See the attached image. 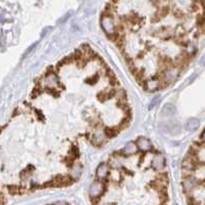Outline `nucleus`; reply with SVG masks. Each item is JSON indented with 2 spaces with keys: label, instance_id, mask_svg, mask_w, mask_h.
Wrapping results in <instances>:
<instances>
[{
  "label": "nucleus",
  "instance_id": "obj_1",
  "mask_svg": "<svg viewBox=\"0 0 205 205\" xmlns=\"http://www.w3.org/2000/svg\"><path fill=\"white\" fill-rule=\"evenodd\" d=\"M101 25L104 31L106 32L108 36H112L116 34V26L111 15H105L101 19Z\"/></svg>",
  "mask_w": 205,
  "mask_h": 205
},
{
  "label": "nucleus",
  "instance_id": "obj_2",
  "mask_svg": "<svg viewBox=\"0 0 205 205\" xmlns=\"http://www.w3.org/2000/svg\"><path fill=\"white\" fill-rule=\"evenodd\" d=\"M179 68H166L163 73V83L169 84L171 82H174L176 80L177 76H179Z\"/></svg>",
  "mask_w": 205,
  "mask_h": 205
},
{
  "label": "nucleus",
  "instance_id": "obj_3",
  "mask_svg": "<svg viewBox=\"0 0 205 205\" xmlns=\"http://www.w3.org/2000/svg\"><path fill=\"white\" fill-rule=\"evenodd\" d=\"M103 191H104L103 181H93L90 185V188H89V196H90L91 199H96V198H98L103 194Z\"/></svg>",
  "mask_w": 205,
  "mask_h": 205
},
{
  "label": "nucleus",
  "instance_id": "obj_4",
  "mask_svg": "<svg viewBox=\"0 0 205 205\" xmlns=\"http://www.w3.org/2000/svg\"><path fill=\"white\" fill-rule=\"evenodd\" d=\"M163 84L164 83L160 78H153V79H150L145 83V88L149 91H155L156 89L163 86Z\"/></svg>",
  "mask_w": 205,
  "mask_h": 205
},
{
  "label": "nucleus",
  "instance_id": "obj_5",
  "mask_svg": "<svg viewBox=\"0 0 205 205\" xmlns=\"http://www.w3.org/2000/svg\"><path fill=\"white\" fill-rule=\"evenodd\" d=\"M81 174H82V166H81V164L77 163V164L73 165L72 168H71L69 176H70V179H72V181H77V179L81 176Z\"/></svg>",
  "mask_w": 205,
  "mask_h": 205
},
{
  "label": "nucleus",
  "instance_id": "obj_6",
  "mask_svg": "<svg viewBox=\"0 0 205 205\" xmlns=\"http://www.w3.org/2000/svg\"><path fill=\"white\" fill-rule=\"evenodd\" d=\"M135 145H137V148H139L140 150H142V151H144V152L150 151L151 148H152L151 142H150L148 139L144 137H139V139H137V143Z\"/></svg>",
  "mask_w": 205,
  "mask_h": 205
},
{
  "label": "nucleus",
  "instance_id": "obj_7",
  "mask_svg": "<svg viewBox=\"0 0 205 205\" xmlns=\"http://www.w3.org/2000/svg\"><path fill=\"white\" fill-rule=\"evenodd\" d=\"M165 165V158L162 155L158 154V155L154 156L153 160H152V166L155 168L156 170H161Z\"/></svg>",
  "mask_w": 205,
  "mask_h": 205
},
{
  "label": "nucleus",
  "instance_id": "obj_8",
  "mask_svg": "<svg viewBox=\"0 0 205 205\" xmlns=\"http://www.w3.org/2000/svg\"><path fill=\"white\" fill-rule=\"evenodd\" d=\"M199 125H200L199 119H197V118H190V119H188V120L186 121L185 128H186V130H188V131H195V130L198 129Z\"/></svg>",
  "mask_w": 205,
  "mask_h": 205
},
{
  "label": "nucleus",
  "instance_id": "obj_9",
  "mask_svg": "<svg viewBox=\"0 0 205 205\" xmlns=\"http://www.w3.org/2000/svg\"><path fill=\"white\" fill-rule=\"evenodd\" d=\"M176 106L173 104H165L161 110V115L165 117H170L176 114Z\"/></svg>",
  "mask_w": 205,
  "mask_h": 205
},
{
  "label": "nucleus",
  "instance_id": "obj_10",
  "mask_svg": "<svg viewBox=\"0 0 205 205\" xmlns=\"http://www.w3.org/2000/svg\"><path fill=\"white\" fill-rule=\"evenodd\" d=\"M109 172H110L109 166L107 164H105V163H102L98 167V169H96V176L100 179H105L106 177L109 176Z\"/></svg>",
  "mask_w": 205,
  "mask_h": 205
},
{
  "label": "nucleus",
  "instance_id": "obj_11",
  "mask_svg": "<svg viewBox=\"0 0 205 205\" xmlns=\"http://www.w3.org/2000/svg\"><path fill=\"white\" fill-rule=\"evenodd\" d=\"M106 139H107V137H106L105 132L103 130H98L93 134V143L94 145H96V146H101V145L105 143Z\"/></svg>",
  "mask_w": 205,
  "mask_h": 205
},
{
  "label": "nucleus",
  "instance_id": "obj_12",
  "mask_svg": "<svg viewBox=\"0 0 205 205\" xmlns=\"http://www.w3.org/2000/svg\"><path fill=\"white\" fill-rule=\"evenodd\" d=\"M44 84L46 85L47 87H49V89H52L54 87H56L57 85V77L54 74L50 73L49 75H47L46 77H45Z\"/></svg>",
  "mask_w": 205,
  "mask_h": 205
},
{
  "label": "nucleus",
  "instance_id": "obj_13",
  "mask_svg": "<svg viewBox=\"0 0 205 205\" xmlns=\"http://www.w3.org/2000/svg\"><path fill=\"white\" fill-rule=\"evenodd\" d=\"M137 152V145H135L134 143H132V142L128 143V144L126 145V146L124 147V149H123V153L125 154V155H127V156L133 155V154H135Z\"/></svg>",
  "mask_w": 205,
  "mask_h": 205
},
{
  "label": "nucleus",
  "instance_id": "obj_14",
  "mask_svg": "<svg viewBox=\"0 0 205 205\" xmlns=\"http://www.w3.org/2000/svg\"><path fill=\"white\" fill-rule=\"evenodd\" d=\"M168 13V8L166 7V6H163V7H161L160 10H159L157 11V13L155 15V18L153 19V22H155V21H159L160 19H162L163 17H165Z\"/></svg>",
  "mask_w": 205,
  "mask_h": 205
},
{
  "label": "nucleus",
  "instance_id": "obj_15",
  "mask_svg": "<svg viewBox=\"0 0 205 205\" xmlns=\"http://www.w3.org/2000/svg\"><path fill=\"white\" fill-rule=\"evenodd\" d=\"M181 125L179 124H171V125L169 126V132L172 133V134H179V132H181Z\"/></svg>",
  "mask_w": 205,
  "mask_h": 205
},
{
  "label": "nucleus",
  "instance_id": "obj_16",
  "mask_svg": "<svg viewBox=\"0 0 205 205\" xmlns=\"http://www.w3.org/2000/svg\"><path fill=\"white\" fill-rule=\"evenodd\" d=\"M104 132H105L107 137H115V135H117V132H118V131L115 129L114 127H108V128H106Z\"/></svg>",
  "mask_w": 205,
  "mask_h": 205
},
{
  "label": "nucleus",
  "instance_id": "obj_17",
  "mask_svg": "<svg viewBox=\"0 0 205 205\" xmlns=\"http://www.w3.org/2000/svg\"><path fill=\"white\" fill-rule=\"evenodd\" d=\"M159 103H160V96H156L155 98H153V100H152L151 104H150L149 109H150V110H152L154 107H156V106H157Z\"/></svg>",
  "mask_w": 205,
  "mask_h": 205
},
{
  "label": "nucleus",
  "instance_id": "obj_18",
  "mask_svg": "<svg viewBox=\"0 0 205 205\" xmlns=\"http://www.w3.org/2000/svg\"><path fill=\"white\" fill-rule=\"evenodd\" d=\"M37 45H38V42H35V43H34V44H32L31 46H30V47L28 48V49L26 50V52H25V54H23V59H24V57H28L29 54H31V52L33 51L34 49H35V48H36V46H37Z\"/></svg>",
  "mask_w": 205,
  "mask_h": 205
},
{
  "label": "nucleus",
  "instance_id": "obj_19",
  "mask_svg": "<svg viewBox=\"0 0 205 205\" xmlns=\"http://www.w3.org/2000/svg\"><path fill=\"white\" fill-rule=\"evenodd\" d=\"M71 15H72V11H69V12H67L65 15H63L61 19L57 21V23H59V24H64V23H65L66 21L71 17Z\"/></svg>",
  "mask_w": 205,
  "mask_h": 205
},
{
  "label": "nucleus",
  "instance_id": "obj_20",
  "mask_svg": "<svg viewBox=\"0 0 205 205\" xmlns=\"http://www.w3.org/2000/svg\"><path fill=\"white\" fill-rule=\"evenodd\" d=\"M51 30H52V27H46V28H45V29L42 31V33H41V36H42V37H43V36H45L47 33H49V32L51 31Z\"/></svg>",
  "mask_w": 205,
  "mask_h": 205
},
{
  "label": "nucleus",
  "instance_id": "obj_21",
  "mask_svg": "<svg viewBox=\"0 0 205 205\" xmlns=\"http://www.w3.org/2000/svg\"><path fill=\"white\" fill-rule=\"evenodd\" d=\"M98 79V75H94V77H93L91 79H87L86 82H88V83H94V82H96V80Z\"/></svg>",
  "mask_w": 205,
  "mask_h": 205
},
{
  "label": "nucleus",
  "instance_id": "obj_22",
  "mask_svg": "<svg viewBox=\"0 0 205 205\" xmlns=\"http://www.w3.org/2000/svg\"><path fill=\"white\" fill-rule=\"evenodd\" d=\"M51 205H69L68 203H66V202H57V203H54V204H51Z\"/></svg>",
  "mask_w": 205,
  "mask_h": 205
},
{
  "label": "nucleus",
  "instance_id": "obj_23",
  "mask_svg": "<svg viewBox=\"0 0 205 205\" xmlns=\"http://www.w3.org/2000/svg\"><path fill=\"white\" fill-rule=\"evenodd\" d=\"M115 1H117V0H115Z\"/></svg>",
  "mask_w": 205,
  "mask_h": 205
}]
</instances>
